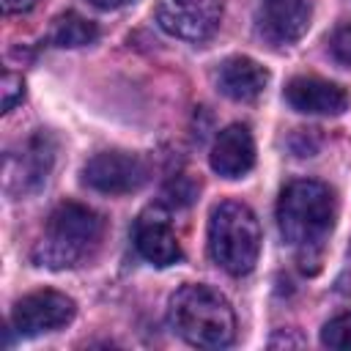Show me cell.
Listing matches in <instances>:
<instances>
[{"label": "cell", "mask_w": 351, "mask_h": 351, "mask_svg": "<svg viewBox=\"0 0 351 351\" xmlns=\"http://www.w3.org/2000/svg\"><path fill=\"white\" fill-rule=\"evenodd\" d=\"M269 82V71L247 58V55H236V58H228L219 71H217V88L222 96L233 99V101H252L263 93Z\"/></svg>", "instance_id": "cell-13"}, {"label": "cell", "mask_w": 351, "mask_h": 351, "mask_svg": "<svg viewBox=\"0 0 351 351\" xmlns=\"http://www.w3.org/2000/svg\"><path fill=\"white\" fill-rule=\"evenodd\" d=\"M132 241H134L137 255L145 258L148 263L159 266V269L173 266L184 258L181 244L170 228V219L159 206H151L137 217L134 230H132Z\"/></svg>", "instance_id": "cell-9"}, {"label": "cell", "mask_w": 351, "mask_h": 351, "mask_svg": "<svg viewBox=\"0 0 351 351\" xmlns=\"http://www.w3.org/2000/svg\"><path fill=\"white\" fill-rule=\"evenodd\" d=\"M99 36V27L96 22L80 16L77 11H69L63 16L55 19L52 25V44L55 47H66V49H74V47H85V44H93Z\"/></svg>", "instance_id": "cell-14"}, {"label": "cell", "mask_w": 351, "mask_h": 351, "mask_svg": "<svg viewBox=\"0 0 351 351\" xmlns=\"http://www.w3.org/2000/svg\"><path fill=\"white\" fill-rule=\"evenodd\" d=\"M211 170L219 173L222 178H241L252 170L255 165V140L252 132L244 123H230L225 126L211 145L208 154Z\"/></svg>", "instance_id": "cell-11"}, {"label": "cell", "mask_w": 351, "mask_h": 351, "mask_svg": "<svg viewBox=\"0 0 351 351\" xmlns=\"http://www.w3.org/2000/svg\"><path fill=\"white\" fill-rule=\"evenodd\" d=\"M337 203L326 184L299 178L285 184L277 200V228L285 244L299 252L302 266L318 263L324 244L335 228Z\"/></svg>", "instance_id": "cell-1"}, {"label": "cell", "mask_w": 351, "mask_h": 351, "mask_svg": "<svg viewBox=\"0 0 351 351\" xmlns=\"http://www.w3.org/2000/svg\"><path fill=\"white\" fill-rule=\"evenodd\" d=\"M96 8H121V5H129V3H134V0H90Z\"/></svg>", "instance_id": "cell-20"}, {"label": "cell", "mask_w": 351, "mask_h": 351, "mask_svg": "<svg viewBox=\"0 0 351 351\" xmlns=\"http://www.w3.org/2000/svg\"><path fill=\"white\" fill-rule=\"evenodd\" d=\"M329 49H332V58L340 66H348L351 69V22L335 30V36L329 41Z\"/></svg>", "instance_id": "cell-18"}, {"label": "cell", "mask_w": 351, "mask_h": 351, "mask_svg": "<svg viewBox=\"0 0 351 351\" xmlns=\"http://www.w3.org/2000/svg\"><path fill=\"white\" fill-rule=\"evenodd\" d=\"M313 22L310 0H263L255 14L258 36L271 47L296 44Z\"/></svg>", "instance_id": "cell-8"}, {"label": "cell", "mask_w": 351, "mask_h": 351, "mask_svg": "<svg viewBox=\"0 0 351 351\" xmlns=\"http://www.w3.org/2000/svg\"><path fill=\"white\" fill-rule=\"evenodd\" d=\"M222 5L219 0H159L156 22L167 36L184 41H206L219 27Z\"/></svg>", "instance_id": "cell-7"}, {"label": "cell", "mask_w": 351, "mask_h": 351, "mask_svg": "<svg viewBox=\"0 0 351 351\" xmlns=\"http://www.w3.org/2000/svg\"><path fill=\"white\" fill-rule=\"evenodd\" d=\"M285 101L307 115H340L348 110L346 88L321 77H293L285 85Z\"/></svg>", "instance_id": "cell-10"}, {"label": "cell", "mask_w": 351, "mask_h": 351, "mask_svg": "<svg viewBox=\"0 0 351 351\" xmlns=\"http://www.w3.org/2000/svg\"><path fill=\"white\" fill-rule=\"evenodd\" d=\"M148 162L129 151H101L82 167V181L101 195H126L148 181Z\"/></svg>", "instance_id": "cell-5"}, {"label": "cell", "mask_w": 351, "mask_h": 351, "mask_svg": "<svg viewBox=\"0 0 351 351\" xmlns=\"http://www.w3.org/2000/svg\"><path fill=\"white\" fill-rule=\"evenodd\" d=\"M22 99H25V80L14 71H3V80H0V107H3V112H11Z\"/></svg>", "instance_id": "cell-16"}, {"label": "cell", "mask_w": 351, "mask_h": 351, "mask_svg": "<svg viewBox=\"0 0 351 351\" xmlns=\"http://www.w3.org/2000/svg\"><path fill=\"white\" fill-rule=\"evenodd\" d=\"M321 346L326 348H337V351H348L351 348V310L329 318L321 329Z\"/></svg>", "instance_id": "cell-15"}, {"label": "cell", "mask_w": 351, "mask_h": 351, "mask_svg": "<svg viewBox=\"0 0 351 351\" xmlns=\"http://www.w3.org/2000/svg\"><path fill=\"white\" fill-rule=\"evenodd\" d=\"M52 140L49 134H36L27 140L25 154H8L5 156V186L16 192L38 189L47 181V173L52 167Z\"/></svg>", "instance_id": "cell-12"}, {"label": "cell", "mask_w": 351, "mask_h": 351, "mask_svg": "<svg viewBox=\"0 0 351 351\" xmlns=\"http://www.w3.org/2000/svg\"><path fill=\"white\" fill-rule=\"evenodd\" d=\"M77 313V304L71 296L44 288L22 296L11 310V326L22 337H36L44 332H55L66 326Z\"/></svg>", "instance_id": "cell-6"}, {"label": "cell", "mask_w": 351, "mask_h": 351, "mask_svg": "<svg viewBox=\"0 0 351 351\" xmlns=\"http://www.w3.org/2000/svg\"><path fill=\"white\" fill-rule=\"evenodd\" d=\"M208 255L211 261L233 274H250L261 255V225L250 206L225 200L211 211L208 219Z\"/></svg>", "instance_id": "cell-4"}, {"label": "cell", "mask_w": 351, "mask_h": 351, "mask_svg": "<svg viewBox=\"0 0 351 351\" xmlns=\"http://www.w3.org/2000/svg\"><path fill=\"white\" fill-rule=\"evenodd\" d=\"M104 239V219L82 203H60L33 247V261L47 269H71L96 252Z\"/></svg>", "instance_id": "cell-3"}, {"label": "cell", "mask_w": 351, "mask_h": 351, "mask_svg": "<svg viewBox=\"0 0 351 351\" xmlns=\"http://www.w3.org/2000/svg\"><path fill=\"white\" fill-rule=\"evenodd\" d=\"M170 326L189 346L197 348H225L236 340V315L230 302L200 282L181 285L170 296Z\"/></svg>", "instance_id": "cell-2"}, {"label": "cell", "mask_w": 351, "mask_h": 351, "mask_svg": "<svg viewBox=\"0 0 351 351\" xmlns=\"http://www.w3.org/2000/svg\"><path fill=\"white\" fill-rule=\"evenodd\" d=\"M36 5V0H3V11L5 14H25Z\"/></svg>", "instance_id": "cell-19"}, {"label": "cell", "mask_w": 351, "mask_h": 351, "mask_svg": "<svg viewBox=\"0 0 351 351\" xmlns=\"http://www.w3.org/2000/svg\"><path fill=\"white\" fill-rule=\"evenodd\" d=\"M195 192H197V186H195L186 176H178L176 181H170V184L165 186V200H167L170 206H189L192 197H195Z\"/></svg>", "instance_id": "cell-17"}]
</instances>
